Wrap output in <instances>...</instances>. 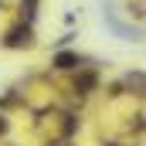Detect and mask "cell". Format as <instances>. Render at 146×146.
<instances>
[{
	"mask_svg": "<svg viewBox=\"0 0 146 146\" xmlns=\"http://www.w3.org/2000/svg\"><path fill=\"white\" fill-rule=\"evenodd\" d=\"M0 133H7V122H3V119H0Z\"/></svg>",
	"mask_w": 146,
	"mask_h": 146,
	"instance_id": "obj_3",
	"label": "cell"
},
{
	"mask_svg": "<svg viewBox=\"0 0 146 146\" xmlns=\"http://www.w3.org/2000/svg\"><path fill=\"white\" fill-rule=\"evenodd\" d=\"M78 65H82V58H78L75 51H58V54H54V68H61V72H72Z\"/></svg>",
	"mask_w": 146,
	"mask_h": 146,
	"instance_id": "obj_2",
	"label": "cell"
},
{
	"mask_svg": "<svg viewBox=\"0 0 146 146\" xmlns=\"http://www.w3.org/2000/svg\"><path fill=\"white\" fill-rule=\"evenodd\" d=\"M3 44L7 48H27L31 44V27H14L10 34L3 37Z\"/></svg>",
	"mask_w": 146,
	"mask_h": 146,
	"instance_id": "obj_1",
	"label": "cell"
}]
</instances>
